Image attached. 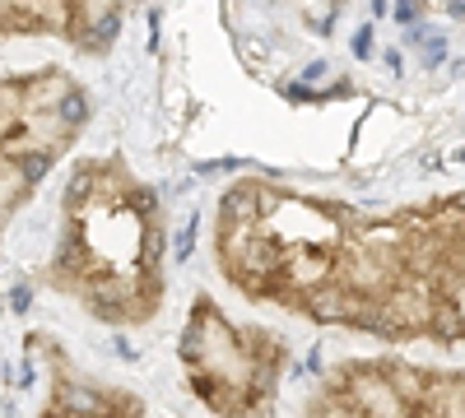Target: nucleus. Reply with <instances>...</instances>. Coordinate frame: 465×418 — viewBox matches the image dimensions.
Here are the masks:
<instances>
[{
	"label": "nucleus",
	"instance_id": "obj_1",
	"mask_svg": "<svg viewBox=\"0 0 465 418\" xmlns=\"http://www.w3.org/2000/svg\"><path fill=\"white\" fill-rule=\"evenodd\" d=\"M219 270L252 302L377 339H460V196L372 214L242 177L219 200Z\"/></svg>",
	"mask_w": 465,
	"mask_h": 418
},
{
	"label": "nucleus",
	"instance_id": "obj_2",
	"mask_svg": "<svg viewBox=\"0 0 465 418\" xmlns=\"http://www.w3.org/2000/svg\"><path fill=\"white\" fill-rule=\"evenodd\" d=\"M47 284L107 326H140L163 302L159 196L122 159H84L61 205Z\"/></svg>",
	"mask_w": 465,
	"mask_h": 418
},
{
	"label": "nucleus",
	"instance_id": "obj_3",
	"mask_svg": "<svg viewBox=\"0 0 465 418\" xmlns=\"http://www.w3.org/2000/svg\"><path fill=\"white\" fill-rule=\"evenodd\" d=\"M89 122V93L61 65L0 80V238L28 205L33 186Z\"/></svg>",
	"mask_w": 465,
	"mask_h": 418
},
{
	"label": "nucleus",
	"instance_id": "obj_4",
	"mask_svg": "<svg viewBox=\"0 0 465 418\" xmlns=\"http://www.w3.org/2000/svg\"><path fill=\"white\" fill-rule=\"evenodd\" d=\"M289 349L275 330L232 326L210 297H196L182 330V367L219 418H265L280 391Z\"/></svg>",
	"mask_w": 465,
	"mask_h": 418
},
{
	"label": "nucleus",
	"instance_id": "obj_5",
	"mask_svg": "<svg viewBox=\"0 0 465 418\" xmlns=\"http://www.w3.org/2000/svg\"><path fill=\"white\" fill-rule=\"evenodd\" d=\"M116 19L103 5H0V37H65L70 47L103 52Z\"/></svg>",
	"mask_w": 465,
	"mask_h": 418
},
{
	"label": "nucleus",
	"instance_id": "obj_6",
	"mask_svg": "<svg viewBox=\"0 0 465 418\" xmlns=\"http://www.w3.org/2000/svg\"><path fill=\"white\" fill-rule=\"evenodd\" d=\"M43 418H149L144 404L116 386H103L84 372H56Z\"/></svg>",
	"mask_w": 465,
	"mask_h": 418
}]
</instances>
